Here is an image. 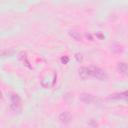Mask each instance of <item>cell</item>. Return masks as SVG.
Listing matches in <instances>:
<instances>
[{
	"instance_id": "6da1fadb",
	"label": "cell",
	"mask_w": 128,
	"mask_h": 128,
	"mask_svg": "<svg viewBox=\"0 0 128 128\" xmlns=\"http://www.w3.org/2000/svg\"><path fill=\"white\" fill-rule=\"evenodd\" d=\"M89 69H90L92 77H95L96 79H98L100 81H107L108 80V74L102 68H100L98 66H90Z\"/></svg>"
},
{
	"instance_id": "7a4b0ae2",
	"label": "cell",
	"mask_w": 128,
	"mask_h": 128,
	"mask_svg": "<svg viewBox=\"0 0 128 128\" xmlns=\"http://www.w3.org/2000/svg\"><path fill=\"white\" fill-rule=\"evenodd\" d=\"M79 100L85 104H92V103H96L98 98L96 96H94L91 93H87V92H83L79 95Z\"/></svg>"
},
{
	"instance_id": "3957f363",
	"label": "cell",
	"mask_w": 128,
	"mask_h": 128,
	"mask_svg": "<svg viewBox=\"0 0 128 128\" xmlns=\"http://www.w3.org/2000/svg\"><path fill=\"white\" fill-rule=\"evenodd\" d=\"M58 120L64 124L70 123L72 120V114L69 111H62L58 114Z\"/></svg>"
},
{
	"instance_id": "277c9868",
	"label": "cell",
	"mask_w": 128,
	"mask_h": 128,
	"mask_svg": "<svg viewBox=\"0 0 128 128\" xmlns=\"http://www.w3.org/2000/svg\"><path fill=\"white\" fill-rule=\"evenodd\" d=\"M78 75L82 80H87L88 78H90L91 77V72H90L89 67H86V66L80 67L78 69Z\"/></svg>"
},
{
	"instance_id": "5b68a950",
	"label": "cell",
	"mask_w": 128,
	"mask_h": 128,
	"mask_svg": "<svg viewBox=\"0 0 128 128\" xmlns=\"http://www.w3.org/2000/svg\"><path fill=\"white\" fill-rule=\"evenodd\" d=\"M68 34H69V36H70L73 40H75V41H77V42H80V41L83 40L82 34H81L79 31H77V30H74V29L69 30V31H68Z\"/></svg>"
},
{
	"instance_id": "8992f818",
	"label": "cell",
	"mask_w": 128,
	"mask_h": 128,
	"mask_svg": "<svg viewBox=\"0 0 128 128\" xmlns=\"http://www.w3.org/2000/svg\"><path fill=\"white\" fill-rule=\"evenodd\" d=\"M127 98V91H122V92H117L109 95V99L112 100H123Z\"/></svg>"
},
{
	"instance_id": "52a82bcc",
	"label": "cell",
	"mask_w": 128,
	"mask_h": 128,
	"mask_svg": "<svg viewBox=\"0 0 128 128\" xmlns=\"http://www.w3.org/2000/svg\"><path fill=\"white\" fill-rule=\"evenodd\" d=\"M117 71L122 74V75H126L127 71H128V66L126 62H119L117 63Z\"/></svg>"
},
{
	"instance_id": "ba28073f",
	"label": "cell",
	"mask_w": 128,
	"mask_h": 128,
	"mask_svg": "<svg viewBox=\"0 0 128 128\" xmlns=\"http://www.w3.org/2000/svg\"><path fill=\"white\" fill-rule=\"evenodd\" d=\"M10 109H11L13 112L20 113V112L22 111L21 102H11V104H10Z\"/></svg>"
},
{
	"instance_id": "9c48e42d",
	"label": "cell",
	"mask_w": 128,
	"mask_h": 128,
	"mask_svg": "<svg viewBox=\"0 0 128 128\" xmlns=\"http://www.w3.org/2000/svg\"><path fill=\"white\" fill-rule=\"evenodd\" d=\"M15 54L13 49H2L0 50V57H11Z\"/></svg>"
},
{
	"instance_id": "30bf717a",
	"label": "cell",
	"mask_w": 128,
	"mask_h": 128,
	"mask_svg": "<svg viewBox=\"0 0 128 128\" xmlns=\"http://www.w3.org/2000/svg\"><path fill=\"white\" fill-rule=\"evenodd\" d=\"M111 50L114 53H120L123 51V46L120 44H113V45H111Z\"/></svg>"
},
{
	"instance_id": "8fae6325",
	"label": "cell",
	"mask_w": 128,
	"mask_h": 128,
	"mask_svg": "<svg viewBox=\"0 0 128 128\" xmlns=\"http://www.w3.org/2000/svg\"><path fill=\"white\" fill-rule=\"evenodd\" d=\"M10 99H11V102H21V98L18 94H15V93H12L11 96H10Z\"/></svg>"
},
{
	"instance_id": "7c38bea8",
	"label": "cell",
	"mask_w": 128,
	"mask_h": 128,
	"mask_svg": "<svg viewBox=\"0 0 128 128\" xmlns=\"http://www.w3.org/2000/svg\"><path fill=\"white\" fill-rule=\"evenodd\" d=\"M18 57H19V59H20V60H22L23 62L25 61L26 63H28V61H27V53H26V52H24V51H21V52L19 53Z\"/></svg>"
},
{
	"instance_id": "4fadbf2b",
	"label": "cell",
	"mask_w": 128,
	"mask_h": 128,
	"mask_svg": "<svg viewBox=\"0 0 128 128\" xmlns=\"http://www.w3.org/2000/svg\"><path fill=\"white\" fill-rule=\"evenodd\" d=\"M74 57H75V59H76L78 62H80V63L83 61V55H82L81 53H75Z\"/></svg>"
},
{
	"instance_id": "5bb4252c",
	"label": "cell",
	"mask_w": 128,
	"mask_h": 128,
	"mask_svg": "<svg viewBox=\"0 0 128 128\" xmlns=\"http://www.w3.org/2000/svg\"><path fill=\"white\" fill-rule=\"evenodd\" d=\"M61 62H62L63 64H67V63L69 62V57L66 56V55H65V56H62V57H61Z\"/></svg>"
},
{
	"instance_id": "9a60e30c",
	"label": "cell",
	"mask_w": 128,
	"mask_h": 128,
	"mask_svg": "<svg viewBox=\"0 0 128 128\" xmlns=\"http://www.w3.org/2000/svg\"><path fill=\"white\" fill-rule=\"evenodd\" d=\"M96 37H98L99 39H103V38H104V35H103L101 32H97V33H96Z\"/></svg>"
},
{
	"instance_id": "2e32d148",
	"label": "cell",
	"mask_w": 128,
	"mask_h": 128,
	"mask_svg": "<svg viewBox=\"0 0 128 128\" xmlns=\"http://www.w3.org/2000/svg\"><path fill=\"white\" fill-rule=\"evenodd\" d=\"M86 37H87V38H89V40H90V41H93V36H92L90 33H86Z\"/></svg>"
},
{
	"instance_id": "e0dca14e",
	"label": "cell",
	"mask_w": 128,
	"mask_h": 128,
	"mask_svg": "<svg viewBox=\"0 0 128 128\" xmlns=\"http://www.w3.org/2000/svg\"><path fill=\"white\" fill-rule=\"evenodd\" d=\"M2 98H3V93H2V91L0 90V100H1Z\"/></svg>"
}]
</instances>
